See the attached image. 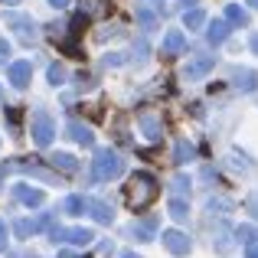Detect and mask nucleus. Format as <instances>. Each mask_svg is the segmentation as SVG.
<instances>
[{"instance_id":"obj_1","label":"nucleus","mask_w":258,"mask_h":258,"mask_svg":"<svg viewBox=\"0 0 258 258\" xmlns=\"http://www.w3.org/2000/svg\"><path fill=\"white\" fill-rule=\"evenodd\" d=\"M157 193H160V186L151 173H134L131 183H127V203H131V209L151 206V203L157 200Z\"/></svg>"},{"instance_id":"obj_2","label":"nucleus","mask_w":258,"mask_h":258,"mask_svg":"<svg viewBox=\"0 0 258 258\" xmlns=\"http://www.w3.org/2000/svg\"><path fill=\"white\" fill-rule=\"evenodd\" d=\"M121 170H124V164H121V157L114 151H98L95 154V180L105 183V180H114V176H121Z\"/></svg>"},{"instance_id":"obj_3","label":"nucleus","mask_w":258,"mask_h":258,"mask_svg":"<svg viewBox=\"0 0 258 258\" xmlns=\"http://www.w3.org/2000/svg\"><path fill=\"white\" fill-rule=\"evenodd\" d=\"M30 131H33V141H36L39 147H46L52 138H56V124H52V118H49L46 111H36V114H33Z\"/></svg>"},{"instance_id":"obj_4","label":"nucleus","mask_w":258,"mask_h":258,"mask_svg":"<svg viewBox=\"0 0 258 258\" xmlns=\"http://www.w3.org/2000/svg\"><path fill=\"white\" fill-rule=\"evenodd\" d=\"M49 239L52 242H72V245H88L95 235L88 232V229H52Z\"/></svg>"},{"instance_id":"obj_5","label":"nucleus","mask_w":258,"mask_h":258,"mask_svg":"<svg viewBox=\"0 0 258 258\" xmlns=\"http://www.w3.org/2000/svg\"><path fill=\"white\" fill-rule=\"evenodd\" d=\"M209 69H213V52H203V56H196L193 62L183 69V79H203Z\"/></svg>"},{"instance_id":"obj_6","label":"nucleus","mask_w":258,"mask_h":258,"mask_svg":"<svg viewBox=\"0 0 258 258\" xmlns=\"http://www.w3.org/2000/svg\"><path fill=\"white\" fill-rule=\"evenodd\" d=\"M164 245H167V252H173V255H186V252H189V239L180 232V229L164 232Z\"/></svg>"},{"instance_id":"obj_7","label":"nucleus","mask_w":258,"mask_h":258,"mask_svg":"<svg viewBox=\"0 0 258 258\" xmlns=\"http://www.w3.org/2000/svg\"><path fill=\"white\" fill-rule=\"evenodd\" d=\"M69 138L76 141V144H82V147L95 144V134L88 131V124H82V121H69Z\"/></svg>"},{"instance_id":"obj_8","label":"nucleus","mask_w":258,"mask_h":258,"mask_svg":"<svg viewBox=\"0 0 258 258\" xmlns=\"http://www.w3.org/2000/svg\"><path fill=\"white\" fill-rule=\"evenodd\" d=\"M7 76H10V82L17 85V88H26V85H30V76H33V69H30V62H13Z\"/></svg>"},{"instance_id":"obj_9","label":"nucleus","mask_w":258,"mask_h":258,"mask_svg":"<svg viewBox=\"0 0 258 258\" xmlns=\"http://www.w3.org/2000/svg\"><path fill=\"white\" fill-rule=\"evenodd\" d=\"M49 164L56 167V170H62V173H76L79 170V160L72 157V154H52Z\"/></svg>"},{"instance_id":"obj_10","label":"nucleus","mask_w":258,"mask_h":258,"mask_svg":"<svg viewBox=\"0 0 258 258\" xmlns=\"http://www.w3.org/2000/svg\"><path fill=\"white\" fill-rule=\"evenodd\" d=\"M154 232H157V222H154V219H141V222H134V226H131V235H138L141 242L154 239Z\"/></svg>"},{"instance_id":"obj_11","label":"nucleus","mask_w":258,"mask_h":258,"mask_svg":"<svg viewBox=\"0 0 258 258\" xmlns=\"http://www.w3.org/2000/svg\"><path fill=\"white\" fill-rule=\"evenodd\" d=\"M138 121H141V127H144L147 138H151V141H160V134H164V131H160V121L154 118V114H141Z\"/></svg>"},{"instance_id":"obj_12","label":"nucleus","mask_w":258,"mask_h":258,"mask_svg":"<svg viewBox=\"0 0 258 258\" xmlns=\"http://www.w3.org/2000/svg\"><path fill=\"white\" fill-rule=\"evenodd\" d=\"M206 36H209V43H213V46H219L222 39L229 36V23H226V20H213V26H209Z\"/></svg>"},{"instance_id":"obj_13","label":"nucleus","mask_w":258,"mask_h":258,"mask_svg":"<svg viewBox=\"0 0 258 258\" xmlns=\"http://www.w3.org/2000/svg\"><path fill=\"white\" fill-rule=\"evenodd\" d=\"M164 52H167V56H176V52H183V33H180V30H170V33H167Z\"/></svg>"},{"instance_id":"obj_14","label":"nucleus","mask_w":258,"mask_h":258,"mask_svg":"<svg viewBox=\"0 0 258 258\" xmlns=\"http://www.w3.org/2000/svg\"><path fill=\"white\" fill-rule=\"evenodd\" d=\"M17 200L26 203V206H39V203H43V193H39V189H30V186H17Z\"/></svg>"},{"instance_id":"obj_15","label":"nucleus","mask_w":258,"mask_h":258,"mask_svg":"<svg viewBox=\"0 0 258 258\" xmlns=\"http://www.w3.org/2000/svg\"><path fill=\"white\" fill-rule=\"evenodd\" d=\"M235 85H239L242 92H252V88H258V76L252 69H242L239 76H235Z\"/></svg>"},{"instance_id":"obj_16","label":"nucleus","mask_w":258,"mask_h":258,"mask_svg":"<svg viewBox=\"0 0 258 258\" xmlns=\"http://www.w3.org/2000/svg\"><path fill=\"white\" fill-rule=\"evenodd\" d=\"M193 160V147L186 144V141H176V147H173V164H189Z\"/></svg>"},{"instance_id":"obj_17","label":"nucleus","mask_w":258,"mask_h":258,"mask_svg":"<svg viewBox=\"0 0 258 258\" xmlns=\"http://www.w3.org/2000/svg\"><path fill=\"white\" fill-rule=\"evenodd\" d=\"M88 206H92V216L98 222H111L114 219V213H111V206H108V203H98V200H95V203H88Z\"/></svg>"},{"instance_id":"obj_18","label":"nucleus","mask_w":258,"mask_h":258,"mask_svg":"<svg viewBox=\"0 0 258 258\" xmlns=\"http://www.w3.org/2000/svg\"><path fill=\"white\" fill-rule=\"evenodd\" d=\"M226 20H229V23H239V26H245V23H248V13L242 10V7L229 4V7H226Z\"/></svg>"},{"instance_id":"obj_19","label":"nucleus","mask_w":258,"mask_h":258,"mask_svg":"<svg viewBox=\"0 0 258 258\" xmlns=\"http://www.w3.org/2000/svg\"><path fill=\"white\" fill-rule=\"evenodd\" d=\"M85 206H88V203L82 200V196H69V200L62 203V209H66L69 216H82V213H85Z\"/></svg>"},{"instance_id":"obj_20","label":"nucleus","mask_w":258,"mask_h":258,"mask_svg":"<svg viewBox=\"0 0 258 258\" xmlns=\"http://www.w3.org/2000/svg\"><path fill=\"white\" fill-rule=\"evenodd\" d=\"M203 23H206V13L203 10H189L186 17H183V26H186V30H200Z\"/></svg>"},{"instance_id":"obj_21","label":"nucleus","mask_w":258,"mask_h":258,"mask_svg":"<svg viewBox=\"0 0 258 258\" xmlns=\"http://www.w3.org/2000/svg\"><path fill=\"white\" fill-rule=\"evenodd\" d=\"M170 216H173V219H186V216H189V206H186V200L173 196V200H170Z\"/></svg>"},{"instance_id":"obj_22","label":"nucleus","mask_w":258,"mask_h":258,"mask_svg":"<svg viewBox=\"0 0 258 258\" xmlns=\"http://www.w3.org/2000/svg\"><path fill=\"white\" fill-rule=\"evenodd\" d=\"M13 23H17V30H20V36L23 39H33L36 36V26H33V20H20V17H10Z\"/></svg>"},{"instance_id":"obj_23","label":"nucleus","mask_w":258,"mask_h":258,"mask_svg":"<svg viewBox=\"0 0 258 258\" xmlns=\"http://www.w3.org/2000/svg\"><path fill=\"white\" fill-rule=\"evenodd\" d=\"M13 229H17L20 235H33V232H36V222H30V219H20Z\"/></svg>"},{"instance_id":"obj_24","label":"nucleus","mask_w":258,"mask_h":258,"mask_svg":"<svg viewBox=\"0 0 258 258\" xmlns=\"http://www.w3.org/2000/svg\"><path fill=\"white\" fill-rule=\"evenodd\" d=\"M49 82L52 85H62L66 82V69H62V66H52V69H49Z\"/></svg>"},{"instance_id":"obj_25","label":"nucleus","mask_w":258,"mask_h":258,"mask_svg":"<svg viewBox=\"0 0 258 258\" xmlns=\"http://www.w3.org/2000/svg\"><path fill=\"white\" fill-rule=\"evenodd\" d=\"M252 235H255L252 226H239L235 229V239H242V242H252Z\"/></svg>"},{"instance_id":"obj_26","label":"nucleus","mask_w":258,"mask_h":258,"mask_svg":"<svg viewBox=\"0 0 258 258\" xmlns=\"http://www.w3.org/2000/svg\"><path fill=\"white\" fill-rule=\"evenodd\" d=\"M138 20L144 23V30H151V26H154V13H147V10H141V13H138Z\"/></svg>"},{"instance_id":"obj_27","label":"nucleus","mask_w":258,"mask_h":258,"mask_svg":"<svg viewBox=\"0 0 258 258\" xmlns=\"http://www.w3.org/2000/svg\"><path fill=\"white\" fill-rule=\"evenodd\" d=\"M173 189H176V193H183V189H189V180H186V176H176V180H173Z\"/></svg>"},{"instance_id":"obj_28","label":"nucleus","mask_w":258,"mask_h":258,"mask_svg":"<svg viewBox=\"0 0 258 258\" xmlns=\"http://www.w3.org/2000/svg\"><path fill=\"white\" fill-rule=\"evenodd\" d=\"M10 56V43H7V39H0V59H7Z\"/></svg>"},{"instance_id":"obj_29","label":"nucleus","mask_w":258,"mask_h":258,"mask_svg":"<svg viewBox=\"0 0 258 258\" xmlns=\"http://www.w3.org/2000/svg\"><path fill=\"white\" fill-rule=\"evenodd\" d=\"M245 258H258V242H248V252H245Z\"/></svg>"},{"instance_id":"obj_30","label":"nucleus","mask_w":258,"mask_h":258,"mask_svg":"<svg viewBox=\"0 0 258 258\" xmlns=\"http://www.w3.org/2000/svg\"><path fill=\"white\" fill-rule=\"evenodd\" d=\"M52 7H56V10H62V7H69V0H49Z\"/></svg>"},{"instance_id":"obj_31","label":"nucleus","mask_w":258,"mask_h":258,"mask_svg":"<svg viewBox=\"0 0 258 258\" xmlns=\"http://www.w3.org/2000/svg\"><path fill=\"white\" fill-rule=\"evenodd\" d=\"M4 245H7V229L0 226V248H4Z\"/></svg>"},{"instance_id":"obj_32","label":"nucleus","mask_w":258,"mask_h":258,"mask_svg":"<svg viewBox=\"0 0 258 258\" xmlns=\"http://www.w3.org/2000/svg\"><path fill=\"white\" fill-rule=\"evenodd\" d=\"M248 46H252V49H255V56H258V33L252 36V43H248Z\"/></svg>"},{"instance_id":"obj_33","label":"nucleus","mask_w":258,"mask_h":258,"mask_svg":"<svg viewBox=\"0 0 258 258\" xmlns=\"http://www.w3.org/2000/svg\"><path fill=\"white\" fill-rule=\"evenodd\" d=\"M186 7H196V0H183V10H186Z\"/></svg>"},{"instance_id":"obj_34","label":"nucleus","mask_w":258,"mask_h":258,"mask_svg":"<svg viewBox=\"0 0 258 258\" xmlns=\"http://www.w3.org/2000/svg\"><path fill=\"white\" fill-rule=\"evenodd\" d=\"M59 258H76V255H72V252H62V255H59Z\"/></svg>"},{"instance_id":"obj_35","label":"nucleus","mask_w":258,"mask_h":258,"mask_svg":"<svg viewBox=\"0 0 258 258\" xmlns=\"http://www.w3.org/2000/svg\"><path fill=\"white\" fill-rule=\"evenodd\" d=\"M121 258H138V255H134V252H127V255H121Z\"/></svg>"},{"instance_id":"obj_36","label":"nucleus","mask_w":258,"mask_h":258,"mask_svg":"<svg viewBox=\"0 0 258 258\" xmlns=\"http://www.w3.org/2000/svg\"><path fill=\"white\" fill-rule=\"evenodd\" d=\"M4 4H10V7H13V4H20V0H4Z\"/></svg>"},{"instance_id":"obj_37","label":"nucleus","mask_w":258,"mask_h":258,"mask_svg":"<svg viewBox=\"0 0 258 258\" xmlns=\"http://www.w3.org/2000/svg\"><path fill=\"white\" fill-rule=\"evenodd\" d=\"M248 4H252V7H258V0H248Z\"/></svg>"},{"instance_id":"obj_38","label":"nucleus","mask_w":258,"mask_h":258,"mask_svg":"<svg viewBox=\"0 0 258 258\" xmlns=\"http://www.w3.org/2000/svg\"><path fill=\"white\" fill-rule=\"evenodd\" d=\"M0 98H4V88H0Z\"/></svg>"}]
</instances>
